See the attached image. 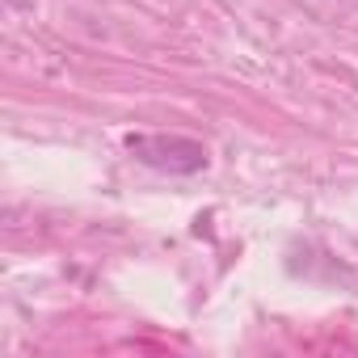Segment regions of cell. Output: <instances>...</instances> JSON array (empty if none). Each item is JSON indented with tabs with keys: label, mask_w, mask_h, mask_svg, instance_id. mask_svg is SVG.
Masks as SVG:
<instances>
[{
	"label": "cell",
	"mask_w": 358,
	"mask_h": 358,
	"mask_svg": "<svg viewBox=\"0 0 358 358\" xmlns=\"http://www.w3.org/2000/svg\"><path fill=\"white\" fill-rule=\"evenodd\" d=\"M127 152L156 169V173H173V177H190V173H203L207 169V148L190 135H160V131H131L127 139Z\"/></svg>",
	"instance_id": "obj_1"
}]
</instances>
